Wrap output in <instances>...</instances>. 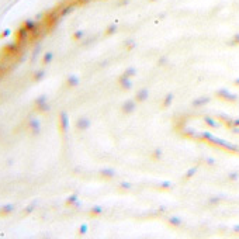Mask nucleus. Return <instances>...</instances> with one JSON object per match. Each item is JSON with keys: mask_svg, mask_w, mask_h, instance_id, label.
<instances>
[{"mask_svg": "<svg viewBox=\"0 0 239 239\" xmlns=\"http://www.w3.org/2000/svg\"><path fill=\"white\" fill-rule=\"evenodd\" d=\"M218 96H221V97H224V99H226V100H229V101H236L238 100V96H236L235 93H231L229 90H226V89H221V90H218Z\"/></svg>", "mask_w": 239, "mask_h": 239, "instance_id": "f257e3e1", "label": "nucleus"}, {"mask_svg": "<svg viewBox=\"0 0 239 239\" xmlns=\"http://www.w3.org/2000/svg\"><path fill=\"white\" fill-rule=\"evenodd\" d=\"M135 107H137L135 100H127V101L123 104V111H124V113H127V114H131V113H134Z\"/></svg>", "mask_w": 239, "mask_h": 239, "instance_id": "f03ea898", "label": "nucleus"}, {"mask_svg": "<svg viewBox=\"0 0 239 239\" xmlns=\"http://www.w3.org/2000/svg\"><path fill=\"white\" fill-rule=\"evenodd\" d=\"M119 85H121V87H123V89H127V90H129V89H132L134 83H132L131 77L121 76V79H119Z\"/></svg>", "mask_w": 239, "mask_h": 239, "instance_id": "7ed1b4c3", "label": "nucleus"}, {"mask_svg": "<svg viewBox=\"0 0 239 239\" xmlns=\"http://www.w3.org/2000/svg\"><path fill=\"white\" fill-rule=\"evenodd\" d=\"M148 96H149V91H148V89H145V87L137 91V100L138 101H145V100L148 99Z\"/></svg>", "mask_w": 239, "mask_h": 239, "instance_id": "20e7f679", "label": "nucleus"}, {"mask_svg": "<svg viewBox=\"0 0 239 239\" xmlns=\"http://www.w3.org/2000/svg\"><path fill=\"white\" fill-rule=\"evenodd\" d=\"M90 121H89L87 118H82V119H79V123H77V128H80V129H86V128H89L90 127Z\"/></svg>", "mask_w": 239, "mask_h": 239, "instance_id": "39448f33", "label": "nucleus"}, {"mask_svg": "<svg viewBox=\"0 0 239 239\" xmlns=\"http://www.w3.org/2000/svg\"><path fill=\"white\" fill-rule=\"evenodd\" d=\"M208 101H210V99H208V97H200V99H197V100H194V101H193V105H194V107H200V105L207 104Z\"/></svg>", "mask_w": 239, "mask_h": 239, "instance_id": "423d86ee", "label": "nucleus"}, {"mask_svg": "<svg viewBox=\"0 0 239 239\" xmlns=\"http://www.w3.org/2000/svg\"><path fill=\"white\" fill-rule=\"evenodd\" d=\"M135 75H137V69H135V68H132V66H131V68H128L125 72H124V75H123V76L132 77V76H135Z\"/></svg>", "mask_w": 239, "mask_h": 239, "instance_id": "0eeeda50", "label": "nucleus"}, {"mask_svg": "<svg viewBox=\"0 0 239 239\" xmlns=\"http://www.w3.org/2000/svg\"><path fill=\"white\" fill-rule=\"evenodd\" d=\"M101 174H104V176H107V177H114L115 176V170H114V169H103Z\"/></svg>", "mask_w": 239, "mask_h": 239, "instance_id": "6e6552de", "label": "nucleus"}, {"mask_svg": "<svg viewBox=\"0 0 239 239\" xmlns=\"http://www.w3.org/2000/svg\"><path fill=\"white\" fill-rule=\"evenodd\" d=\"M169 222H170L172 225L179 226V225H182V218H179V217H170V218H169Z\"/></svg>", "mask_w": 239, "mask_h": 239, "instance_id": "1a4fd4ad", "label": "nucleus"}, {"mask_svg": "<svg viewBox=\"0 0 239 239\" xmlns=\"http://www.w3.org/2000/svg\"><path fill=\"white\" fill-rule=\"evenodd\" d=\"M205 124H207V125H210L211 128H217V127L219 125L215 119H212V118H205Z\"/></svg>", "mask_w": 239, "mask_h": 239, "instance_id": "9d476101", "label": "nucleus"}, {"mask_svg": "<svg viewBox=\"0 0 239 239\" xmlns=\"http://www.w3.org/2000/svg\"><path fill=\"white\" fill-rule=\"evenodd\" d=\"M172 101H173V94H168L165 97V101H163V107H168L169 104H172Z\"/></svg>", "mask_w": 239, "mask_h": 239, "instance_id": "9b49d317", "label": "nucleus"}, {"mask_svg": "<svg viewBox=\"0 0 239 239\" xmlns=\"http://www.w3.org/2000/svg\"><path fill=\"white\" fill-rule=\"evenodd\" d=\"M229 179H231V180H238V179H239V174L236 173V172H233V173H229Z\"/></svg>", "mask_w": 239, "mask_h": 239, "instance_id": "f8f14e48", "label": "nucleus"}, {"mask_svg": "<svg viewBox=\"0 0 239 239\" xmlns=\"http://www.w3.org/2000/svg\"><path fill=\"white\" fill-rule=\"evenodd\" d=\"M196 170H197V169H190V170L187 172V174H186V177H191L194 173H196Z\"/></svg>", "mask_w": 239, "mask_h": 239, "instance_id": "ddd939ff", "label": "nucleus"}, {"mask_svg": "<svg viewBox=\"0 0 239 239\" xmlns=\"http://www.w3.org/2000/svg\"><path fill=\"white\" fill-rule=\"evenodd\" d=\"M101 211H103V208H101V207H96V208H93V212H94V214H100Z\"/></svg>", "mask_w": 239, "mask_h": 239, "instance_id": "4468645a", "label": "nucleus"}, {"mask_svg": "<svg viewBox=\"0 0 239 239\" xmlns=\"http://www.w3.org/2000/svg\"><path fill=\"white\" fill-rule=\"evenodd\" d=\"M121 187H125V188H131V184H129V183H125V182H123V183H121Z\"/></svg>", "mask_w": 239, "mask_h": 239, "instance_id": "2eb2a0df", "label": "nucleus"}, {"mask_svg": "<svg viewBox=\"0 0 239 239\" xmlns=\"http://www.w3.org/2000/svg\"><path fill=\"white\" fill-rule=\"evenodd\" d=\"M155 158H162V151H155Z\"/></svg>", "mask_w": 239, "mask_h": 239, "instance_id": "dca6fc26", "label": "nucleus"}, {"mask_svg": "<svg viewBox=\"0 0 239 239\" xmlns=\"http://www.w3.org/2000/svg\"><path fill=\"white\" fill-rule=\"evenodd\" d=\"M114 31H115V26H114V27H110V28H108V34H113Z\"/></svg>", "mask_w": 239, "mask_h": 239, "instance_id": "f3484780", "label": "nucleus"}, {"mask_svg": "<svg viewBox=\"0 0 239 239\" xmlns=\"http://www.w3.org/2000/svg\"><path fill=\"white\" fill-rule=\"evenodd\" d=\"M233 125L239 127V119H235V121H233Z\"/></svg>", "mask_w": 239, "mask_h": 239, "instance_id": "a211bd4d", "label": "nucleus"}, {"mask_svg": "<svg viewBox=\"0 0 239 239\" xmlns=\"http://www.w3.org/2000/svg\"><path fill=\"white\" fill-rule=\"evenodd\" d=\"M86 231H87V226H86V225H85V226H82V232H86Z\"/></svg>", "mask_w": 239, "mask_h": 239, "instance_id": "6ab92c4d", "label": "nucleus"}, {"mask_svg": "<svg viewBox=\"0 0 239 239\" xmlns=\"http://www.w3.org/2000/svg\"><path fill=\"white\" fill-rule=\"evenodd\" d=\"M235 131H236V132H238V134H239V127H238V128H236V129H235Z\"/></svg>", "mask_w": 239, "mask_h": 239, "instance_id": "aec40b11", "label": "nucleus"}, {"mask_svg": "<svg viewBox=\"0 0 239 239\" xmlns=\"http://www.w3.org/2000/svg\"><path fill=\"white\" fill-rule=\"evenodd\" d=\"M235 83H236V85H239V80H235Z\"/></svg>", "mask_w": 239, "mask_h": 239, "instance_id": "412c9836", "label": "nucleus"}]
</instances>
